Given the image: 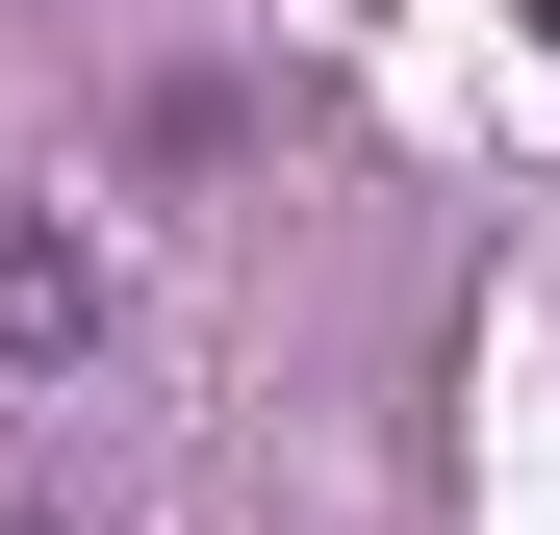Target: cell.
Listing matches in <instances>:
<instances>
[{"label":"cell","mask_w":560,"mask_h":535,"mask_svg":"<svg viewBox=\"0 0 560 535\" xmlns=\"http://www.w3.org/2000/svg\"><path fill=\"white\" fill-rule=\"evenodd\" d=\"M535 51H560V0H535Z\"/></svg>","instance_id":"2"},{"label":"cell","mask_w":560,"mask_h":535,"mask_svg":"<svg viewBox=\"0 0 560 535\" xmlns=\"http://www.w3.org/2000/svg\"><path fill=\"white\" fill-rule=\"evenodd\" d=\"M103 230H77V205H0V383H77V357H103Z\"/></svg>","instance_id":"1"}]
</instances>
